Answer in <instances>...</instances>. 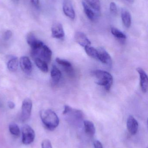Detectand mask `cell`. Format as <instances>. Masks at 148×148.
Returning a JSON list of instances; mask_svg holds the SVG:
<instances>
[{
    "instance_id": "277c9868",
    "label": "cell",
    "mask_w": 148,
    "mask_h": 148,
    "mask_svg": "<svg viewBox=\"0 0 148 148\" xmlns=\"http://www.w3.org/2000/svg\"><path fill=\"white\" fill-rule=\"evenodd\" d=\"M22 142L25 145H28L34 141V131L33 129L28 125H25L22 129Z\"/></svg>"
},
{
    "instance_id": "d6986e66",
    "label": "cell",
    "mask_w": 148,
    "mask_h": 148,
    "mask_svg": "<svg viewBox=\"0 0 148 148\" xmlns=\"http://www.w3.org/2000/svg\"><path fill=\"white\" fill-rule=\"evenodd\" d=\"M35 62L37 67L43 73H47L48 71V67L47 63L44 61L39 59L35 58Z\"/></svg>"
},
{
    "instance_id": "603a6c76",
    "label": "cell",
    "mask_w": 148,
    "mask_h": 148,
    "mask_svg": "<svg viewBox=\"0 0 148 148\" xmlns=\"http://www.w3.org/2000/svg\"><path fill=\"white\" fill-rule=\"evenodd\" d=\"M111 32L112 34L118 39L125 40L127 38L125 34H123L122 32L120 31L116 28L114 27L111 28Z\"/></svg>"
},
{
    "instance_id": "ba28073f",
    "label": "cell",
    "mask_w": 148,
    "mask_h": 148,
    "mask_svg": "<svg viewBox=\"0 0 148 148\" xmlns=\"http://www.w3.org/2000/svg\"><path fill=\"white\" fill-rule=\"evenodd\" d=\"M51 33L53 38L60 40L63 39L65 36L62 25L59 23H56L53 24L51 28Z\"/></svg>"
},
{
    "instance_id": "4fadbf2b",
    "label": "cell",
    "mask_w": 148,
    "mask_h": 148,
    "mask_svg": "<svg viewBox=\"0 0 148 148\" xmlns=\"http://www.w3.org/2000/svg\"><path fill=\"white\" fill-rule=\"evenodd\" d=\"M27 41L28 44L31 48V50L36 49L43 44L41 41L37 39L32 33H30L28 34Z\"/></svg>"
},
{
    "instance_id": "484cf974",
    "label": "cell",
    "mask_w": 148,
    "mask_h": 148,
    "mask_svg": "<svg viewBox=\"0 0 148 148\" xmlns=\"http://www.w3.org/2000/svg\"><path fill=\"white\" fill-rule=\"evenodd\" d=\"M12 36V33L10 30H8L4 32L3 35V39L5 40H9Z\"/></svg>"
},
{
    "instance_id": "ffe728a7",
    "label": "cell",
    "mask_w": 148,
    "mask_h": 148,
    "mask_svg": "<svg viewBox=\"0 0 148 148\" xmlns=\"http://www.w3.org/2000/svg\"><path fill=\"white\" fill-rule=\"evenodd\" d=\"M18 66V60L17 57H14L10 59L7 63V67L11 72H15L17 70Z\"/></svg>"
},
{
    "instance_id": "2e32d148",
    "label": "cell",
    "mask_w": 148,
    "mask_h": 148,
    "mask_svg": "<svg viewBox=\"0 0 148 148\" xmlns=\"http://www.w3.org/2000/svg\"><path fill=\"white\" fill-rule=\"evenodd\" d=\"M83 123L85 133L89 136H94L96 132L95 127L94 123L90 121H85Z\"/></svg>"
},
{
    "instance_id": "1f68e13d",
    "label": "cell",
    "mask_w": 148,
    "mask_h": 148,
    "mask_svg": "<svg viewBox=\"0 0 148 148\" xmlns=\"http://www.w3.org/2000/svg\"><path fill=\"white\" fill-rule=\"evenodd\" d=\"M12 1H14V2H17L19 1V0H12Z\"/></svg>"
},
{
    "instance_id": "4316f807",
    "label": "cell",
    "mask_w": 148,
    "mask_h": 148,
    "mask_svg": "<svg viewBox=\"0 0 148 148\" xmlns=\"http://www.w3.org/2000/svg\"><path fill=\"white\" fill-rule=\"evenodd\" d=\"M109 9L112 13L114 14H116L117 12V7L114 2H111L109 4Z\"/></svg>"
},
{
    "instance_id": "44dd1931",
    "label": "cell",
    "mask_w": 148,
    "mask_h": 148,
    "mask_svg": "<svg viewBox=\"0 0 148 148\" xmlns=\"http://www.w3.org/2000/svg\"><path fill=\"white\" fill-rule=\"evenodd\" d=\"M85 2L95 11L99 12L101 10V3L100 0H84Z\"/></svg>"
},
{
    "instance_id": "e0dca14e",
    "label": "cell",
    "mask_w": 148,
    "mask_h": 148,
    "mask_svg": "<svg viewBox=\"0 0 148 148\" xmlns=\"http://www.w3.org/2000/svg\"><path fill=\"white\" fill-rule=\"evenodd\" d=\"M61 73L56 66L54 65L51 71V77L52 81L55 84L59 82L61 77Z\"/></svg>"
},
{
    "instance_id": "cb8c5ba5",
    "label": "cell",
    "mask_w": 148,
    "mask_h": 148,
    "mask_svg": "<svg viewBox=\"0 0 148 148\" xmlns=\"http://www.w3.org/2000/svg\"><path fill=\"white\" fill-rule=\"evenodd\" d=\"M9 130L13 135L18 136L20 134V130L18 126L14 123H12L9 125Z\"/></svg>"
},
{
    "instance_id": "9c48e42d",
    "label": "cell",
    "mask_w": 148,
    "mask_h": 148,
    "mask_svg": "<svg viewBox=\"0 0 148 148\" xmlns=\"http://www.w3.org/2000/svg\"><path fill=\"white\" fill-rule=\"evenodd\" d=\"M136 71L139 73L140 78V85L143 93L147 91L148 86V76L145 71L141 68L136 69Z\"/></svg>"
},
{
    "instance_id": "7a4b0ae2",
    "label": "cell",
    "mask_w": 148,
    "mask_h": 148,
    "mask_svg": "<svg viewBox=\"0 0 148 148\" xmlns=\"http://www.w3.org/2000/svg\"><path fill=\"white\" fill-rule=\"evenodd\" d=\"M93 75L96 78V84L103 86L107 91H109L113 84V77L108 72L96 70L92 72Z\"/></svg>"
},
{
    "instance_id": "83f0119b",
    "label": "cell",
    "mask_w": 148,
    "mask_h": 148,
    "mask_svg": "<svg viewBox=\"0 0 148 148\" xmlns=\"http://www.w3.org/2000/svg\"><path fill=\"white\" fill-rule=\"evenodd\" d=\"M94 148H103L101 143L97 140L95 141L94 142Z\"/></svg>"
},
{
    "instance_id": "8fae6325",
    "label": "cell",
    "mask_w": 148,
    "mask_h": 148,
    "mask_svg": "<svg viewBox=\"0 0 148 148\" xmlns=\"http://www.w3.org/2000/svg\"><path fill=\"white\" fill-rule=\"evenodd\" d=\"M20 65L22 70L25 74H30L32 71V66L31 61L28 57L26 56H22L20 58Z\"/></svg>"
},
{
    "instance_id": "4dcf8cb0",
    "label": "cell",
    "mask_w": 148,
    "mask_h": 148,
    "mask_svg": "<svg viewBox=\"0 0 148 148\" xmlns=\"http://www.w3.org/2000/svg\"><path fill=\"white\" fill-rule=\"evenodd\" d=\"M127 1L129 2L130 3H133L134 1V0H126Z\"/></svg>"
},
{
    "instance_id": "8992f818",
    "label": "cell",
    "mask_w": 148,
    "mask_h": 148,
    "mask_svg": "<svg viewBox=\"0 0 148 148\" xmlns=\"http://www.w3.org/2000/svg\"><path fill=\"white\" fill-rule=\"evenodd\" d=\"M98 51V60L102 63L111 67L112 66V60L108 52L102 47H100L97 49Z\"/></svg>"
},
{
    "instance_id": "5bb4252c",
    "label": "cell",
    "mask_w": 148,
    "mask_h": 148,
    "mask_svg": "<svg viewBox=\"0 0 148 148\" xmlns=\"http://www.w3.org/2000/svg\"><path fill=\"white\" fill-rule=\"evenodd\" d=\"M121 15L123 25L126 27L129 28L131 26L132 20L131 15L128 10L125 8L122 9Z\"/></svg>"
},
{
    "instance_id": "6da1fadb",
    "label": "cell",
    "mask_w": 148,
    "mask_h": 148,
    "mask_svg": "<svg viewBox=\"0 0 148 148\" xmlns=\"http://www.w3.org/2000/svg\"><path fill=\"white\" fill-rule=\"evenodd\" d=\"M40 116L43 124L49 130L53 131L59 125V118L56 114L51 110H42L40 112Z\"/></svg>"
},
{
    "instance_id": "ac0fdd59",
    "label": "cell",
    "mask_w": 148,
    "mask_h": 148,
    "mask_svg": "<svg viewBox=\"0 0 148 148\" xmlns=\"http://www.w3.org/2000/svg\"><path fill=\"white\" fill-rule=\"evenodd\" d=\"M82 5L84 12L87 17L91 21H94L95 19L96 15L94 10H93L92 8H90L85 2H83Z\"/></svg>"
},
{
    "instance_id": "7c38bea8",
    "label": "cell",
    "mask_w": 148,
    "mask_h": 148,
    "mask_svg": "<svg viewBox=\"0 0 148 148\" xmlns=\"http://www.w3.org/2000/svg\"><path fill=\"white\" fill-rule=\"evenodd\" d=\"M127 127L129 133L131 134L135 135L138 131L139 123L133 116H129L128 118Z\"/></svg>"
},
{
    "instance_id": "f546056e",
    "label": "cell",
    "mask_w": 148,
    "mask_h": 148,
    "mask_svg": "<svg viewBox=\"0 0 148 148\" xmlns=\"http://www.w3.org/2000/svg\"><path fill=\"white\" fill-rule=\"evenodd\" d=\"M30 1L34 6L37 7L39 5V0H30Z\"/></svg>"
},
{
    "instance_id": "5b68a950",
    "label": "cell",
    "mask_w": 148,
    "mask_h": 148,
    "mask_svg": "<svg viewBox=\"0 0 148 148\" xmlns=\"http://www.w3.org/2000/svg\"><path fill=\"white\" fill-rule=\"evenodd\" d=\"M32 108V102L29 98H25L22 103V105L21 115V120L24 122L28 121L31 115Z\"/></svg>"
},
{
    "instance_id": "3957f363",
    "label": "cell",
    "mask_w": 148,
    "mask_h": 148,
    "mask_svg": "<svg viewBox=\"0 0 148 148\" xmlns=\"http://www.w3.org/2000/svg\"><path fill=\"white\" fill-rule=\"evenodd\" d=\"M31 55L35 59L39 58L48 63L51 61L52 52L51 49L43 43L36 49L31 50Z\"/></svg>"
},
{
    "instance_id": "9a60e30c",
    "label": "cell",
    "mask_w": 148,
    "mask_h": 148,
    "mask_svg": "<svg viewBox=\"0 0 148 148\" xmlns=\"http://www.w3.org/2000/svg\"><path fill=\"white\" fill-rule=\"evenodd\" d=\"M56 61L58 64L61 66L64 69V70L67 73L70 75L73 74V71H74L73 67L71 65V63L68 61L61 59V58H57L56 59Z\"/></svg>"
},
{
    "instance_id": "d4e9b609",
    "label": "cell",
    "mask_w": 148,
    "mask_h": 148,
    "mask_svg": "<svg viewBox=\"0 0 148 148\" xmlns=\"http://www.w3.org/2000/svg\"><path fill=\"white\" fill-rule=\"evenodd\" d=\"M42 148H53L51 142L49 140H45L42 142Z\"/></svg>"
},
{
    "instance_id": "f1b7e54d",
    "label": "cell",
    "mask_w": 148,
    "mask_h": 148,
    "mask_svg": "<svg viewBox=\"0 0 148 148\" xmlns=\"http://www.w3.org/2000/svg\"><path fill=\"white\" fill-rule=\"evenodd\" d=\"M8 106L9 108L11 109H13L14 108H15V104L13 102L11 101H9L8 102Z\"/></svg>"
},
{
    "instance_id": "30bf717a",
    "label": "cell",
    "mask_w": 148,
    "mask_h": 148,
    "mask_svg": "<svg viewBox=\"0 0 148 148\" xmlns=\"http://www.w3.org/2000/svg\"><path fill=\"white\" fill-rule=\"evenodd\" d=\"M74 39L78 44L83 47L85 48L91 45V42L87 36L83 32L80 31L76 32L75 34Z\"/></svg>"
},
{
    "instance_id": "7402d4cb",
    "label": "cell",
    "mask_w": 148,
    "mask_h": 148,
    "mask_svg": "<svg viewBox=\"0 0 148 148\" xmlns=\"http://www.w3.org/2000/svg\"><path fill=\"white\" fill-rule=\"evenodd\" d=\"M85 52L88 56L98 60V51L93 47L87 46L84 48Z\"/></svg>"
},
{
    "instance_id": "52a82bcc",
    "label": "cell",
    "mask_w": 148,
    "mask_h": 148,
    "mask_svg": "<svg viewBox=\"0 0 148 148\" xmlns=\"http://www.w3.org/2000/svg\"><path fill=\"white\" fill-rule=\"evenodd\" d=\"M63 10L66 16L71 20L74 19L75 17V13L70 0H63Z\"/></svg>"
}]
</instances>
